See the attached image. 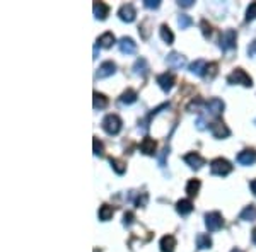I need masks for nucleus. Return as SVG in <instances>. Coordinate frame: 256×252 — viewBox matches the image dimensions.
I'll return each mask as SVG.
<instances>
[{"instance_id": "nucleus-1", "label": "nucleus", "mask_w": 256, "mask_h": 252, "mask_svg": "<svg viewBox=\"0 0 256 252\" xmlns=\"http://www.w3.org/2000/svg\"><path fill=\"white\" fill-rule=\"evenodd\" d=\"M227 82H229V84H232V85H236V84L242 85V87H251V85H253V78L248 75L242 68L232 70V73L227 77Z\"/></svg>"}, {"instance_id": "nucleus-2", "label": "nucleus", "mask_w": 256, "mask_h": 252, "mask_svg": "<svg viewBox=\"0 0 256 252\" xmlns=\"http://www.w3.org/2000/svg\"><path fill=\"white\" fill-rule=\"evenodd\" d=\"M102 130L108 135H118L122 131V119L116 114H108L102 119Z\"/></svg>"}, {"instance_id": "nucleus-3", "label": "nucleus", "mask_w": 256, "mask_h": 252, "mask_svg": "<svg viewBox=\"0 0 256 252\" xmlns=\"http://www.w3.org/2000/svg\"><path fill=\"white\" fill-rule=\"evenodd\" d=\"M210 171H212V174H216V176H227V174H230L232 172V165H230L229 160H226V159H216V160H212V164H210Z\"/></svg>"}, {"instance_id": "nucleus-4", "label": "nucleus", "mask_w": 256, "mask_h": 252, "mask_svg": "<svg viewBox=\"0 0 256 252\" xmlns=\"http://www.w3.org/2000/svg\"><path fill=\"white\" fill-rule=\"evenodd\" d=\"M205 225H207L208 232H217L224 227V220H222V215L218 212H210L205 215Z\"/></svg>"}, {"instance_id": "nucleus-5", "label": "nucleus", "mask_w": 256, "mask_h": 252, "mask_svg": "<svg viewBox=\"0 0 256 252\" xmlns=\"http://www.w3.org/2000/svg\"><path fill=\"white\" fill-rule=\"evenodd\" d=\"M236 39H238L236 31H234V29H227V31L222 32L220 43H218V46H220L222 51H229V49L236 48Z\"/></svg>"}, {"instance_id": "nucleus-6", "label": "nucleus", "mask_w": 256, "mask_h": 252, "mask_svg": "<svg viewBox=\"0 0 256 252\" xmlns=\"http://www.w3.org/2000/svg\"><path fill=\"white\" fill-rule=\"evenodd\" d=\"M205 106H207L208 113L212 114V116H218V114H222V113H224V109H226L224 101H222V99H218V97L208 99L207 104H205Z\"/></svg>"}, {"instance_id": "nucleus-7", "label": "nucleus", "mask_w": 256, "mask_h": 252, "mask_svg": "<svg viewBox=\"0 0 256 252\" xmlns=\"http://www.w3.org/2000/svg\"><path fill=\"white\" fill-rule=\"evenodd\" d=\"M135 15H137V12H135V7L132 5V3H125V5H122L118 10V17L122 19L123 22H134Z\"/></svg>"}, {"instance_id": "nucleus-8", "label": "nucleus", "mask_w": 256, "mask_h": 252, "mask_svg": "<svg viewBox=\"0 0 256 252\" xmlns=\"http://www.w3.org/2000/svg\"><path fill=\"white\" fill-rule=\"evenodd\" d=\"M210 131H212V135L216 136V138H227V136L230 135V130L220 121V119H216V121L210 125Z\"/></svg>"}, {"instance_id": "nucleus-9", "label": "nucleus", "mask_w": 256, "mask_h": 252, "mask_svg": "<svg viewBox=\"0 0 256 252\" xmlns=\"http://www.w3.org/2000/svg\"><path fill=\"white\" fill-rule=\"evenodd\" d=\"M238 162L241 165H253L256 162V150L254 148H244L238 154Z\"/></svg>"}, {"instance_id": "nucleus-10", "label": "nucleus", "mask_w": 256, "mask_h": 252, "mask_svg": "<svg viewBox=\"0 0 256 252\" xmlns=\"http://www.w3.org/2000/svg\"><path fill=\"white\" fill-rule=\"evenodd\" d=\"M118 48L123 55H134V53L137 51V43L132 38H126L125 36V38H122L118 41Z\"/></svg>"}, {"instance_id": "nucleus-11", "label": "nucleus", "mask_w": 256, "mask_h": 252, "mask_svg": "<svg viewBox=\"0 0 256 252\" xmlns=\"http://www.w3.org/2000/svg\"><path fill=\"white\" fill-rule=\"evenodd\" d=\"M174 75H172L171 72H166V73H160L158 77V84L159 87L164 90V92H169V90L172 89V85H174Z\"/></svg>"}, {"instance_id": "nucleus-12", "label": "nucleus", "mask_w": 256, "mask_h": 252, "mask_svg": "<svg viewBox=\"0 0 256 252\" xmlns=\"http://www.w3.org/2000/svg\"><path fill=\"white\" fill-rule=\"evenodd\" d=\"M114 72H116V65H114L113 61H104V63L99 65L96 77L98 78H108V77L113 75Z\"/></svg>"}, {"instance_id": "nucleus-13", "label": "nucleus", "mask_w": 256, "mask_h": 252, "mask_svg": "<svg viewBox=\"0 0 256 252\" xmlns=\"http://www.w3.org/2000/svg\"><path fill=\"white\" fill-rule=\"evenodd\" d=\"M166 61H168L169 67H172V68H183L184 65H186V58H184L183 55H180V53H176V51L169 53Z\"/></svg>"}, {"instance_id": "nucleus-14", "label": "nucleus", "mask_w": 256, "mask_h": 252, "mask_svg": "<svg viewBox=\"0 0 256 252\" xmlns=\"http://www.w3.org/2000/svg\"><path fill=\"white\" fill-rule=\"evenodd\" d=\"M184 162L192 169H200L202 165H205V159L202 155H198L196 152H190V154L184 155Z\"/></svg>"}, {"instance_id": "nucleus-15", "label": "nucleus", "mask_w": 256, "mask_h": 252, "mask_svg": "<svg viewBox=\"0 0 256 252\" xmlns=\"http://www.w3.org/2000/svg\"><path fill=\"white\" fill-rule=\"evenodd\" d=\"M156 148H158V143H156V140L150 138V136H146V138L142 140V143H140V152L146 155H154Z\"/></svg>"}, {"instance_id": "nucleus-16", "label": "nucleus", "mask_w": 256, "mask_h": 252, "mask_svg": "<svg viewBox=\"0 0 256 252\" xmlns=\"http://www.w3.org/2000/svg\"><path fill=\"white\" fill-rule=\"evenodd\" d=\"M92 10H94L96 19H99V20H104L106 17H108V14H110V7L106 5L104 2H94Z\"/></svg>"}, {"instance_id": "nucleus-17", "label": "nucleus", "mask_w": 256, "mask_h": 252, "mask_svg": "<svg viewBox=\"0 0 256 252\" xmlns=\"http://www.w3.org/2000/svg\"><path fill=\"white\" fill-rule=\"evenodd\" d=\"M159 247H160V252H174L176 239L172 237V235H164L159 242Z\"/></svg>"}, {"instance_id": "nucleus-18", "label": "nucleus", "mask_w": 256, "mask_h": 252, "mask_svg": "<svg viewBox=\"0 0 256 252\" xmlns=\"http://www.w3.org/2000/svg\"><path fill=\"white\" fill-rule=\"evenodd\" d=\"M176 212L181 215V217H186L193 212V203L190 200H180L176 203Z\"/></svg>"}, {"instance_id": "nucleus-19", "label": "nucleus", "mask_w": 256, "mask_h": 252, "mask_svg": "<svg viewBox=\"0 0 256 252\" xmlns=\"http://www.w3.org/2000/svg\"><path fill=\"white\" fill-rule=\"evenodd\" d=\"M137 97H138V94L135 92L134 89H126L125 92L120 96V102L125 106H130V104H134V102H137Z\"/></svg>"}, {"instance_id": "nucleus-20", "label": "nucleus", "mask_w": 256, "mask_h": 252, "mask_svg": "<svg viewBox=\"0 0 256 252\" xmlns=\"http://www.w3.org/2000/svg\"><path fill=\"white\" fill-rule=\"evenodd\" d=\"M108 97L104 96V94L101 92H94L92 94V106L94 109H104L106 106H108Z\"/></svg>"}, {"instance_id": "nucleus-21", "label": "nucleus", "mask_w": 256, "mask_h": 252, "mask_svg": "<svg viewBox=\"0 0 256 252\" xmlns=\"http://www.w3.org/2000/svg\"><path fill=\"white\" fill-rule=\"evenodd\" d=\"M205 68H207V61H204V60H195L190 65V72L195 73V75H202V77H204V73H205Z\"/></svg>"}, {"instance_id": "nucleus-22", "label": "nucleus", "mask_w": 256, "mask_h": 252, "mask_svg": "<svg viewBox=\"0 0 256 252\" xmlns=\"http://www.w3.org/2000/svg\"><path fill=\"white\" fill-rule=\"evenodd\" d=\"M196 247L200 251L210 249V247H212V239H210L207 234H198L196 235Z\"/></svg>"}, {"instance_id": "nucleus-23", "label": "nucleus", "mask_w": 256, "mask_h": 252, "mask_svg": "<svg viewBox=\"0 0 256 252\" xmlns=\"http://www.w3.org/2000/svg\"><path fill=\"white\" fill-rule=\"evenodd\" d=\"M134 72H135V75H142V77H146V75H147V72H148L147 60H146V58H138L137 61H135V65H134Z\"/></svg>"}, {"instance_id": "nucleus-24", "label": "nucleus", "mask_w": 256, "mask_h": 252, "mask_svg": "<svg viewBox=\"0 0 256 252\" xmlns=\"http://www.w3.org/2000/svg\"><path fill=\"white\" fill-rule=\"evenodd\" d=\"M160 38H162L164 43H168V44H172V41H174V34H172V31H171V27L168 26V24H162L160 26Z\"/></svg>"}, {"instance_id": "nucleus-25", "label": "nucleus", "mask_w": 256, "mask_h": 252, "mask_svg": "<svg viewBox=\"0 0 256 252\" xmlns=\"http://www.w3.org/2000/svg\"><path fill=\"white\" fill-rule=\"evenodd\" d=\"M110 164H111V167H113V171L116 172V174H125V171H126V164L123 162V160H120V159H114V157H110Z\"/></svg>"}, {"instance_id": "nucleus-26", "label": "nucleus", "mask_w": 256, "mask_h": 252, "mask_svg": "<svg viewBox=\"0 0 256 252\" xmlns=\"http://www.w3.org/2000/svg\"><path fill=\"white\" fill-rule=\"evenodd\" d=\"M217 73H218V65L216 63V61H212V63H207L204 78H205V80H214V78L217 77Z\"/></svg>"}, {"instance_id": "nucleus-27", "label": "nucleus", "mask_w": 256, "mask_h": 252, "mask_svg": "<svg viewBox=\"0 0 256 252\" xmlns=\"http://www.w3.org/2000/svg\"><path fill=\"white\" fill-rule=\"evenodd\" d=\"M113 213H114L113 206H110V205H102L101 208H99V220H101V222H108V220H111V217H113Z\"/></svg>"}, {"instance_id": "nucleus-28", "label": "nucleus", "mask_w": 256, "mask_h": 252, "mask_svg": "<svg viewBox=\"0 0 256 252\" xmlns=\"http://www.w3.org/2000/svg\"><path fill=\"white\" fill-rule=\"evenodd\" d=\"M241 220H246V222L256 220V206L254 205H250V206H246V208L242 210V212H241Z\"/></svg>"}, {"instance_id": "nucleus-29", "label": "nucleus", "mask_w": 256, "mask_h": 252, "mask_svg": "<svg viewBox=\"0 0 256 252\" xmlns=\"http://www.w3.org/2000/svg\"><path fill=\"white\" fill-rule=\"evenodd\" d=\"M200 188H202L200 179H190V181H188V184H186V193H188V196H196L198 191H200Z\"/></svg>"}, {"instance_id": "nucleus-30", "label": "nucleus", "mask_w": 256, "mask_h": 252, "mask_svg": "<svg viewBox=\"0 0 256 252\" xmlns=\"http://www.w3.org/2000/svg\"><path fill=\"white\" fill-rule=\"evenodd\" d=\"M113 43H114L113 32H104V34L98 39V44H101L102 48H111V46H113Z\"/></svg>"}, {"instance_id": "nucleus-31", "label": "nucleus", "mask_w": 256, "mask_h": 252, "mask_svg": "<svg viewBox=\"0 0 256 252\" xmlns=\"http://www.w3.org/2000/svg\"><path fill=\"white\" fill-rule=\"evenodd\" d=\"M169 104H168V102H166V104H160L159 107H156V109L154 111H152V113H148V116L146 118V119H144V123H142V128H144V130H147V128H148V121H150V119L152 118H154L156 116V114H158L159 113V111H162V109H166V107H168Z\"/></svg>"}, {"instance_id": "nucleus-32", "label": "nucleus", "mask_w": 256, "mask_h": 252, "mask_svg": "<svg viewBox=\"0 0 256 252\" xmlns=\"http://www.w3.org/2000/svg\"><path fill=\"white\" fill-rule=\"evenodd\" d=\"M178 24H180L181 29H188V27L193 24V19L190 17L188 14H181V15H180V19H178Z\"/></svg>"}, {"instance_id": "nucleus-33", "label": "nucleus", "mask_w": 256, "mask_h": 252, "mask_svg": "<svg viewBox=\"0 0 256 252\" xmlns=\"http://www.w3.org/2000/svg\"><path fill=\"white\" fill-rule=\"evenodd\" d=\"M92 143H94V155H104V145H102V142L98 138V136H94V140H92Z\"/></svg>"}, {"instance_id": "nucleus-34", "label": "nucleus", "mask_w": 256, "mask_h": 252, "mask_svg": "<svg viewBox=\"0 0 256 252\" xmlns=\"http://www.w3.org/2000/svg\"><path fill=\"white\" fill-rule=\"evenodd\" d=\"M200 27H202V32H204V36H205V38H210V36H212V32H214V29H212V26H210V24H208V20H202V22H200Z\"/></svg>"}, {"instance_id": "nucleus-35", "label": "nucleus", "mask_w": 256, "mask_h": 252, "mask_svg": "<svg viewBox=\"0 0 256 252\" xmlns=\"http://www.w3.org/2000/svg\"><path fill=\"white\" fill-rule=\"evenodd\" d=\"M254 17H256V2H253L250 7H248V12H246V22L253 20Z\"/></svg>"}, {"instance_id": "nucleus-36", "label": "nucleus", "mask_w": 256, "mask_h": 252, "mask_svg": "<svg viewBox=\"0 0 256 252\" xmlns=\"http://www.w3.org/2000/svg\"><path fill=\"white\" fill-rule=\"evenodd\" d=\"M147 201H148V194H147V193H142V194H140V196L137 198V200H135V205H137L138 208H144V206L147 205Z\"/></svg>"}, {"instance_id": "nucleus-37", "label": "nucleus", "mask_w": 256, "mask_h": 252, "mask_svg": "<svg viewBox=\"0 0 256 252\" xmlns=\"http://www.w3.org/2000/svg\"><path fill=\"white\" fill-rule=\"evenodd\" d=\"M150 24V20H144L142 24H140V27H138V31H140V34H142V38L144 39H147L148 38V29H147V26Z\"/></svg>"}, {"instance_id": "nucleus-38", "label": "nucleus", "mask_w": 256, "mask_h": 252, "mask_svg": "<svg viewBox=\"0 0 256 252\" xmlns=\"http://www.w3.org/2000/svg\"><path fill=\"white\" fill-rule=\"evenodd\" d=\"M144 5H146L147 9H159L160 2L159 0H144Z\"/></svg>"}, {"instance_id": "nucleus-39", "label": "nucleus", "mask_w": 256, "mask_h": 252, "mask_svg": "<svg viewBox=\"0 0 256 252\" xmlns=\"http://www.w3.org/2000/svg\"><path fill=\"white\" fill-rule=\"evenodd\" d=\"M134 213H132V212H126L125 213V217H123V225H125V227H130L132 225V223H134Z\"/></svg>"}, {"instance_id": "nucleus-40", "label": "nucleus", "mask_w": 256, "mask_h": 252, "mask_svg": "<svg viewBox=\"0 0 256 252\" xmlns=\"http://www.w3.org/2000/svg\"><path fill=\"white\" fill-rule=\"evenodd\" d=\"M248 55H250L251 58H256V39L251 41L250 46H248Z\"/></svg>"}, {"instance_id": "nucleus-41", "label": "nucleus", "mask_w": 256, "mask_h": 252, "mask_svg": "<svg viewBox=\"0 0 256 252\" xmlns=\"http://www.w3.org/2000/svg\"><path fill=\"white\" fill-rule=\"evenodd\" d=\"M178 3H180L181 7H192L195 2H193V0H180V2H178Z\"/></svg>"}, {"instance_id": "nucleus-42", "label": "nucleus", "mask_w": 256, "mask_h": 252, "mask_svg": "<svg viewBox=\"0 0 256 252\" xmlns=\"http://www.w3.org/2000/svg\"><path fill=\"white\" fill-rule=\"evenodd\" d=\"M250 188H251V193H253L254 196H256V179L251 181V183H250Z\"/></svg>"}, {"instance_id": "nucleus-43", "label": "nucleus", "mask_w": 256, "mask_h": 252, "mask_svg": "<svg viewBox=\"0 0 256 252\" xmlns=\"http://www.w3.org/2000/svg\"><path fill=\"white\" fill-rule=\"evenodd\" d=\"M251 239H253V242L256 244V227L253 229V232H251Z\"/></svg>"}, {"instance_id": "nucleus-44", "label": "nucleus", "mask_w": 256, "mask_h": 252, "mask_svg": "<svg viewBox=\"0 0 256 252\" xmlns=\"http://www.w3.org/2000/svg\"><path fill=\"white\" fill-rule=\"evenodd\" d=\"M230 252H242V251H241V249H232Z\"/></svg>"}]
</instances>
